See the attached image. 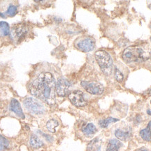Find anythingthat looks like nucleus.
I'll use <instances>...</instances> for the list:
<instances>
[{
	"instance_id": "6ab92c4d",
	"label": "nucleus",
	"mask_w": 151,
	"mask_h": 151,
	"mask_svg": "<svg viewBox=\"0 0 151 151\" xmlns=\"http://www.w3.org/2000/svg\"><path fill=\"white\" fill-rule=\"evenodd\" d=\"M58 126H59V122L53 119L49 120L46 123V128L51 133H55Z\"/></svg>"
},
{
	"instance_id": "f03ea898",
	"label": "nucleus",
	"mask_w": 151,
	"mask_h": 151,
	"mask_svg": "<svg viewBox=\"0 0 151 151\" xmlns=\"http://www.w3.org/2000/svg\"><path fill=\"white\" fill-rule=\"evenodd\" d=\"M149 53L139 46H131L126 48L123 53V58L127 63H140L149 58Z\"/></svg>"
},
{
	"instance_id": "4be33fe9",
	"label": "nucleus",
	"mask_w": 151,
	"mask_h": 151,
	"mask_svg": "<svg viewBox=\"0 0 151 151\" xmlns=\"http://www.w3.org/2000/svg\"><path fill=\"white\" fill-rule=\"evenodd\" d=\"M115 77L116 80L119 82H122L124 79V75L123 73H121V71L119 69H118V68H115Z\"/></svg>"
},
{
	"instance_id": "7ed1b4c3",
	"label": "nucleus",
	"mask_w": 151,
	"mask_h": 151,
	"mask_svg": "<svg viewBox=\"0 0 151 151\" xmlns=\"http://www.w3.org/2000/svg\"><path fill=\"white\" fill-rule=\"evenodd\" d=\"M95 59L102 70L105 74H109L113 67V59L108 52L99 50L95 53Z\"/></svg>"
},
{
	"instance_id": "393cba45",
	"label": "nucleus",
	"mask_w": 151,
	"mask_h": 151,
	"mask_svg": "<svg viewBox=\"0 0 151 151\" xmlns=\"http://www.w3.org/2000/svg\"><path fill=\"white\" fill-rule=\"evenodd\" d=\"M0 151H1V149H0Z\"/></svg>"
},
{
	"instance_id": "ddd939ff",
	"label": "nucleus",
	"mask_w": 151,
	"mask_h": 151,
	"mask_svg": "<svg viewBox=\"0 0 151 151\" xmlns=\"http://www.w3.org/2000/svg\"><path fill=\"white\" fill-rule=\"evenodd\" d=\"M81 131H82V132L85 136L91 137L95 134L97 131V129L96 126L93 123H89L83 125L82 128H81Z\"/></svg>"
},
{
	"instance_id": "f257e3e1",
	"label": "nucleus",
	"mask_w": 151,
	"mask_h": 151,
	"mask_svg": "<svg viewBox=\"0 0 151 151\" xmlns=\"http://www.w3.org/2000/svg\"><path fill=\"white\" fill-rule=\"evenodd\" d=\"M29 90L32 96L48 104H53L55 100L56 82L49 73L40 74L30 84Z\"/></svg>"
},
{
	"instance_id": "4468645a",
	"label": "nucleus",
	"mask_w": 151,
	"mask_h": 151,
	"mask_svg": "<svg viewBox=\"0 0 151 151\" xmlns=\"http://www.w3.org/2000/svg\"><path fill=\"white\" fill-rule=\"evenodd\" d=\"M43 141L35 134H32L31 135L30 139V146L33 149H38L44 146Z\"/></svg>"
},
{
	"instance_id": "f8f14e48",
	"label": "nucleus",
	"mask_w": 151,
	"mask_h": 151,
	"mask_svg": "<svg viewBox=\"0 0 151 151\" xmlns=\"http://www.w3.org/2000/svg\"><path fill=\"white\" fill-rule=\"evenodd\" d=\"M115 136L121 141H127L131 138V129L129 127L127 129H117L115 132Z\"/></svg>"
},
{
	"instance_id": "9d476101",
	"label": "nucleus",
	"mask_w": 151,
	"mask_h": 151,
	"mask_svg": "<svg viewBox=\"0 0 151 151\" xmlns=\"http://www.w3.org/2000/svg\"><path fill=\"white\" fill-rule=\"evenodd\" d=\"M70 86V82L67 79L65 78L59 79L56 83V93L59 96L65 97L68 93Z\"/></svg>"
},
{
	"instance_id": "412c9836",
	"label": "nucleus",
	"mask_w": 151,
	"mask_h": 151,
	"mask_svg": "<svg viewBox=\"0 0 151 151\" xmlns=\"http://www.w3.org/2000/svg\"><path fill=\"white\" fill-rule=\"evenodd\" d=\"M9 141L7 138L2 135H0V149L1 151L6 150L9 148Z\"/></svg>"
},
{
	"instance_id": "20e7f679",
	"label": "nucleus",
	"mask_w": 151,
	"mask_h": 151,
	"mask_svg": "<svg viewBox=\"0 0 151 151\" xmlns=\"http://www.w3.org/2000/svg\"><path fill=\"white\" fill-rule=\"evenodd\" d=\"M18 7L17 1H0V17L6 19L15 16L18 11Z\"/></svg>"
},
{
	"instance_id": "dca6fc26",
	"label": "nucleus",
	"mask_w": 151,
	"mask_h": 151,
	"mask_svg": "<svg viewBox=\"0 0 151 151\" xmlns=\"http://www.w3.org/2000/svg\"><path fill=\"white\" fill-rule=\"evenodd\" d=\"M11 29L9 24L4 21H0V38L10 36Z\"/></svg>"
},
{
	"instance_id": "bb28decb",
	"label": "nucleus",
	"mask_w": 151,
	"mask_h": 151,
	"mask_svg": "<svg viewBox=\"0 0 151 151\" xmlns=\"http://www.w3.org/2000/svg\"><path fill=\"white\" fill-rule=\"evenodd\" d=\"M150 40H151V38H150Z\"/></svg>"
},
{
	"instance_id": "9b49d317",
	"label": "nucleus",
	"mask_w": 151,
	"mask_h": 151,
	"mask_svg": "<svg viewBox=\"0 0 151 151\" xmlns=\"http://www.w3.org/2000/svg\"><path fill=\"white\" fill-rule=\"evenodd\" d=\"M9 109L13 113H14L17 116L20 118V119H25V114L23 112L22 107H21L20 102L15 98H13L10 102V106Z\"/></svg>"
},
{
	"instance_id": "1a4fd4ad",
	"label": "nucleus",
	"mask_w": 151,
	"mask_h": 151,
	"mask_svg": "<svg viewBox=\"0 0 151 151\" xmlns=\"http://www.w3.org/2000/svg\"><path fill=\"white\" fill-rule=\"evenodd\" d=\"M69 98L73 105L78 107H82L87 104L83 93L81 91H74L69 95Z\"/></svg>"
},
{
	"instance_id": "39448f33",
	"label": "nucleus",
	"mask_w": 151,
	"mask_h": 151,
	"mask_svg": "<svg viewBox=\"0 0 151 151\" xmlns=\"http://www.w3.org/2000/svg\"><path fill=\"white\" fill-rule=\"evenodd\" d=\"M25 108L34 115H41L46 112V107L40 100L33 98H27L23 101Z\"/></svg>"
},
{
	"instance_id": "5701e85b",
	"label": "nucleus",
	"mask_w": 151,
	"mask_h": 151,
	"mask_svg": "<svg viewBox=\"0 0 151 151\" xmlns=\"http://www.w3.org/2000/svg\"><path fill=\"white\" fill-rule=\"evenodd\" d=\"M41 132V134L42 135V136H44V137H45V138L47 139V140L48 141H52V137L50 136V135H48V134H44V133H43V132Z\"/></svg>"
},
{
	"instance_id": "aec40b11",
	"label": "nucleus",
	"mask_w": 151,
	"mask_h": 151,
	"mask_svg": "<svg viewBox=\"0 0 151 151\" xmlns=\"http://www.w3.org/2000/svg\"><path fill=\"white\" fill-rule=\"evenodd\" d=\"M117 121H118V119H115V118L113 117H108L107 119L99 121V126L102 127V128H106V127H107L111 123H115V122Z\"/></svg>"
},
{
	"instance_id": "0eeeda50",
	"label": "nucleus",
	"mask_w": 151,
	"mask_h": 151,
	"mask_svg": "<svg viewBox=\"0 0 151 151\" xmlns=\"http://www.w3.org/2000/svg\"><path fill=\"white\" fill-rule=\"evenodd\" d=\"M76 47L78 50L83 52H88L94 50L95 47V41L91 37L80 38L76 42Z\"/></svg>"
},
{
	"instance_id": "a211bd4d",
	"label": "nucleus",
	"mask_w": 151,
	"mask_h": 151,
	"mask_svg": "<svg viewBox=\"0 0 151 151\" xmlns=\"http://www.w3.org/2000/svg\"><path fill=\"white\" fill-rule=\"evenodd\" d=\"M101 142L98 138L94 139L88 144L87 150L88 151H100L101 150Z\"/></svg>"
},
{
	"instance_id": "a878e982",
	"label": "nucleus",
	"mask_w": 151,
	"mask_h": 151,
	"mask_svg": "<svg viewBox=\"0 0 151 151\" xmlns=\"http://www.w3.org/2000/svg\"><path fill=\"white\" fill-rule=\"evenodd\" d=\"M150 103H151V101H150Z\"/></svg>"
},
{
	"instance_id": "f3484780",
	"label": "nucleus",
	"mask_w": 151,
	"mask_h": 151,
	"mask_svg": "<svg viewBox=\"0 0 151 151\" xmlns=\"http://www.w3.org/2000/svg\"><path fill=\"white\" fill-rule=\"evenodd\" d=\"M140 136L144 141H151V121L148 123L146 128L140 131Z\"/></svg>"
},
{
	"instance_id": "6e6552de",
	"label": "nucleus",
	"mask_w": 151,
	"mask_h": 151,
	"mask_svg": "<svg viewBox=\"0 0 151 151\" xmlns=\"http://www.w3.org/2000/svg\"><path fill=\"white\" fill-rule=\"evenodd\" d=\"M81 86L89 93L92 95H101L103 93L104 88L102 84L95 82H81Z\"/></svg>"
},
{
	"instance_id": "b1692460",
	"label": "nucleus",
	"mask_w": 151,
	"mask_h": 151,
	"mask_svg": "<svg viewBox=\"0 0 151 151\" xmlns=\"http://www.w3.org/2000/svg\"><path fill=\"white\" fill-rule=\"evenodd\" d=\"M134 151H148V150H147L146 148H141L137 149V150H134Z\"/></svg>"
},
{
	"instance_id": "2eb2a0df",
	"label": "nucleus",
	"mask_w": 151,
	"mask_h": 151,
	"mask_svg": "<svg viewBox=\"0 0 151 151\" xmlns=\"http://www.w3.org/2000/svg\"><path fill=\"white\" fill-rule=\"evenodd\" d=\"M122 146H123V144H122V143L118 139H111V140L108 141L106 151H119Z\"/></svg>"
},
{
	"instance_id": "423d86ee",
	"label": "nucleus",
	"mask_w": 151,
	"mask_h": 151,
	"mask_svg": "<svg viewBox=\"0 0 151 151\" xmlns=\"http://www.w3.org/2000/svg\"><path fill=\"white\" fill-rule=\"evenodd\" d=\"M29 32L30 29L27 25L23 24L15 25L11 30V39L15 43H20L28 36Z\"/></svg>"
}]
</instances>
